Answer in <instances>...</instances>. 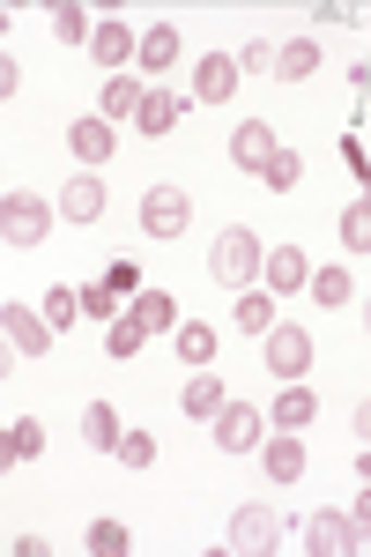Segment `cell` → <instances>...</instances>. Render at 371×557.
I'll return each mask as SVG.
<instances>
[{"instance_id": "cell-19", "label": "cell", "mask_w": 371, "mask_h": 557, "mask_svg": "<svg viewBox=\"0 0 371 557\" xmlns=\"http://www.w3.org/2000/svg\"><path fill=\"white\" fill-rule=\"evenodd\" d=\"M178 112H186V104H178L171 89H149V97H141V112H134V134H149V141H157V134L178 127Z\"/></svg>"}, {"instance_id": "cell-4", "label": "cell", "mask_w": 371, "mask_h": 557, "mask_svg": "<svg viewBox=\"0 0 371 557\" xmlns=\"http://www.w3.org/2000/svg\"><path fill=\"white\" fill-rule=\"evenodd\" d=\"M268 409H252V401H231V409H223V417H215V446H223V454H260V446H268Z\"/></svg>"}, {"instance_id": "cell-36", "label": "cell", "mask_w": 371, "mask_h": 557, "mask_svg": "<svg viewBox=\"0 0 371 557\" xmlns=\"http://www.w3.org/2000/svg\"><path fill=\"white\" fill-rule=\"evenodd\" d=\"M83 312H89V320H120V290H112V283L83 290Z\"/></svg>"}, {"instance_id": "cell-6", "label": "cell", "mask_w": 371, "mask_h": 557, "mask_svg": "<svg viewBox=\"0 0 371 557\" xmlns=\"http://www.w3.org/2000/svg\"><path fill=\"white\" fill-rule=\"evenodd\" d=\"M283 543V513H268V506H238L231 513V550L238 557H260Z\"/></svg>"}, {"instance_id": "cell-40", "label": "cell", "mask_w": 371, "mask_h": 557, "mask_svg": "<svg viewBox=\"0 0 371 557\" xmlns=\"http://www.w3.org/2000/svg\"><path fill=\"white\" fill-rule=\"evenodd\" d=\"M364 327H371V305H364Z\"/></svg>"}, {"instance_id": "cell-24", "label": "cell", "mask_w": 371, "mask_h": 557, "mask_svg": "<svg viewBox=\"0 0 371 557\" xmlns=\"http://www.w3.org/2000/svg\"><path fill=\"white\" fill-rule=\"evenodd\" d=\"M275 75H283V83H312V75H320V45H312V38H289L283 52H275Z\"/></svg>"}, {"instance_id": "cell-13", "label": "cell", "mask_w": 371, "mask_h": 557, "mask_svg": "<svg viewBox=\"0 0 371 557\" xmlns=\"http://www.w3.org/2000/svg\"><path fill=\"white\" fill-rule=\"evenodd\" d=\"M260 469L275 475V483H297V475H305V431H268Z\"/></svg>"}, {"instance_id": "cell-10", "label": "cell", "mask_w": 371, "mask_h": 557, "mask_svg": "<svg viewBox=\"0 0 371 557\" xmlns=\"http://www.w3.org/2000/svg\"><path fill=\"white\" fill-rule=\"evenodd\" d=\"M0 335L23 349V357H45V349H52V320L30 312V305H8V312H0Z\"/></svg>"}, {"instance_id": "cell-2", "label": "cell", "mask_w": 371, "mask_h": 557, "mask_svg": "<svg viewBox=\"0 0 371 557\" xmlns=\"http://www.w3.org/2000/svg\"><path fill=\"white\" fill-rule=\"evenodd\" d=\"M0 231H8V246H45V231H52V201H38V194H8L0 201Z\"/></svg>"}, {"instance_id": "cell-20", "label": "cell", "mask_w": 371, "mask_h": 557, "mask_svg": "<svg viewBox=\"0 0 371 557\" xmlns=\"http://www.w3.org/2000/svg\"><path fill=\"white\" fill-rule=\"evenodd\" d=\"M141 97H149V89H134V75H112V83H104V97H97V120H112V127H120V120H134V112H141Z\"/></svg>"}, {"instance_id": "cell-34", "label": "cell", "mask_w": 371, "mask_h": 557, "mask_svg": "<svg viewBox=\"0 0 371 557\" xmlns=\"http://www.w3.org/2000/svg\"><path fill=\"white\" fill-rule=\"evenodd\" d=\"M231 60H238V75H275V52H268L260 38H252V45H238Z\"/></svg>"}, {"instance_id": "cell-27", "label": "cell", "mask_w": 371, "mask_h": 557, "mask_svg": "<svg viewBox=\"0 0 371 557\" xmlns=\"http://www.w3.org/2000/svg\"><path fill=\"white\" fill-rule=\"evenodd\" d=\"M342 246H349V253H371V194L342 209Z\"/></svg>"}, {"instance_id": "cell-17", "label": "cell", "mask_w": 371, "mask_h": 557, "mask_svg": "<svg viewBox=\"0 0 371 557\" xmlns=\"http://www.w3.org/2000/svg\"><path fill=\"white\" fill-rule=\"evenodd\" d=\"M89 52H97V67H112V75H126V60H141V45H134V30H126V23H97Z\"/></svg>"}, {"instance_id": "cell-31", "label": "cell", "mask_w": 371, "mask_h": 557, "mask_svg": "<svg viewBox=\"0 0 371 557\" xmlns=\"http://www.w3.org/2000/svg\"><path fill=\"white\" fill-rule=\"evenodd\" d=\"M112 461H120V469H149V461H157V438H149V431H126L120 446H112Z\"/></svg>"}, {"instance_id": "cell-15", "label": "cell", "mask_w": 371, "mask_h": 557, "mask_svg": "<svg viewBox=\"0 0 371 557\" xmlns=\"http://www.w3.org/2000/svg\"><path fill=\"white\" fill-rule=\"evenodd\" d=\"M60 215H67V223H97V215H104V178L75 172L60 186Z\"/></svg>"}, {"instance_id": "cell-33", "label": "cell", "mask_w": 371, "mask_h": 557, "mask_svg": "<svg viewBox=\"0 0 371 557\" xmlns=\"http://www.w3.org/2000/svg\"><path fill=\"white\" fill-rule=\"evenodd\" d=\"M89 550L97 557H126V528L120 520H97V528H89Z\"/></svg>"}, {"instance_id": "cell-1", "label": "cell", "mask_w": 371, "mask_h": 557, "mask_svg": "<svg viewBox=\"0 0 371 557\" xmlns=\"http://www.w3.org/2000/svg\"><path fill=\"white\" fill-rule=\"evenodd\" d=\"M208 268H215V283H231V290H246L252 275L268 268V246L252 238L246 223H231V231H223V238L208 246Z\"/></svg>"}, {"instance_id": "cell-26", "label": "cell", "mask_w": 371, "mask_h": 557, "mask_svg": "<svg viewBox=\"0 0 371 557\" xmlns=\"http://www.w3.org/2000/svg\"><path fill=\"white\" fill-rule=\"evenodd\" d=\"M238 327L246 335H268L275 327V290H238Z\"/></svg>"}, {"instance_id": "cell-21", "label": "cell", "mask_w": 371, "mask_h": 557, "mask_svg": "<svg viewBox=\"0 0 371 557\" xmlns=\"http://www.w3.org/2000/svg\"><path fill=\"white\" fill-rule=\"evenodd\" d=\"M83 438H89V446H97V454H112V446H120V438H126L120 409H112V401H89V409H83Z\"/></svg>"}, {"instance_id": "cell-38", "label": "cell", "mask_w": 371, "mask_h": 557, "mask_svg": "<svg viewBox=\"0 0 371 557\" xmlns=\"http://www.w3.org/2000/svg\"><path fill=\"white\" fill-rule=\"evenodd\" d=\"M349 424H357V438H364V446H371V394H364V401H357V417H349Z\"/></svg>"}, {"instance_id": "cell-11", "label": "cell", "mask_w": 371, "mask_h": 557, "mask_svg": "<svg viewBox=\"0 0 371 557\" xmlns=\"http://www.w3.org/2000/svg\"><path fill=\"white\" fill-rule=\"evenodd\" d=\"M223 409H231L223 380H215V372H194V380H186V394H178V417H186V424H215Z\"/></svg>"}, {"instance_id": "cell-32", "label": "cell", "mask_w": 371, "mask_h": 557, "mask_svg": "<svg viewBox=\"0 0 371 557\" xmlns=\"http://www.w3.org/2000/svg\"><path fill=\"white\" fill-rule=\"evenodd\" d=\"M52 30H60V45H89L97 38V23H89L83 8H52Z\"/></svg>"}, {"instance_id": "cell-18", "label": "cell", "mask_w": 371, "mask_h": 557, "mask_svg": "<svg viewBox=\"0 0 371 557\" xmlns=\"http://www.w3.org/2000/svg\"><path fill=\"white\" fill-rule=\"evenodd\" d=\"M45 454V424L38 417H15V424L0 431V461H8V469H15V461H38Z\"/></svg>"}, {"instance_id": "cell-35", "label": "cell", "mask_w": 371, "mask_h": 557, "mask_svg": "<svg viewBox=\"0 0 371 557\" xmlns=\"http://www.w3.org/2000/svg\"><path fill=\"white\" fill-rule=\"evenodd\" d=\"M75 312H83V298H75V290H52V298H45V320H52V335H60V327H75Z\"/></svg>"}, {"instance_id": "cell-37", "label": "cell", "mask_w": 371, "mask_h": 557, "mask_svg": "<svg viewBox=\"0 0 371 557\" xmlns=\"http://www.w3.org/2000/svg\"><path fill=\"white\" fill-rule=\"evenodd\" d=\"M104 283H112L120 298H141V283H149V275H141L134 260H112V275H104Z\"/></svg>"}, {"instance_id": "cell-39", "label": "cell", "mask_w": 371, "mask_h": 557, "mask_svg": "<svg viewBox=\"0 0 371 557\" xmlns=\"http://www.w3.org/2000/svg\"><path fill=\"white\" fill-rule=\"evenodd\" d=\"M357 172H364V186H371V164H357Z\"/></svg>"}, {"instance_id": "cell-9", "label": "cell", "mask_w": 371, "mask_h": 557, "mask_svg": "<svg viewBox=\"0 0 371 557\" xmlns=\"http://www.w3.org/2000/svg\"><path fill=\"white\" fill-rule=\"evenodd\" d=\"M305 550L312 557H357V528H349V513H312L305 520Z\"/></svg>"}, {"instance_id": "cell-5", "label": "cell", "mask_w": 371, "mask_h": 557, "mask_svg": "<svg viewBox=\"0 0 371 557\" xmlns=\"http://www.w3.org/2000/svg\"><path fill=\"white\" fill-rule=\"evenodd\" d=\"M186 223H194L186 186H149V194H141V231H149V238H178Z\"/></svg>"}, {"instance_id": "cell-8", "label": "cell", "mask_w": 371, "mask_h": 557, "mask_svg": "<svg viewBox=\"0 0 371 557\" xmlns=\"http://www.w3.org/2000/svg\"><path fill=\"white\" fill-rule=\"evenodd\" d=\"M275 149H283V141L268 134V120H246V127H231V164H238L246 178L268 172V157H275Z\"/></svg>"}, {"instance_id": "cell-30", "label": "cell", "mask_w": 371, "mask_h": 557, "mask_svg": "<svg viewBox=\"0 0 371 557\" xmlns=\"http://www.w3.org/2000/svg\"><path fill=\"white\" fill-rule=\"evenodd\" d=\"M134 312L149 320V335H164V327H178V305H171L164 290H141V298H134Z\"/></svg>"}, {"instance_id": "cell-25", "label": "cell", "mask_w": 371, "mask_h": 557, "mask_svg": "<svg viewBox=\"0 0 371 557\" xmlns=\"http://www.w3.org/2000/svg\"><path fill=\"white\" fill-rule=\"evenodd\" d=\"M141 67H149V75H164V67H178V30H171V23H157V30H141Z\"/></svg>"}, {"instance_id": "cell-14", "label": "cell", "mask_w": 371, "mask_h": 557, "mask_svg": "<svg viewBox=\"0 0 371 557\" xmlns=\"http://www.w3.org/2000/svg\"><path fill=\"white\" fill-rule=\"evenodd\" d=\"M312 417H320V401H312V386L283 380V394L268 401V424H275V431H305V424H312Z\"/></svg>"}, {"instance_id": "cell-23", "label": "cell", "mask_w": 371, "mask_h": 557, "mask_svg": "<svg viewBox=\"0 0 371 557\" xmlns=\"http://www.w3.org/2000/svg\"><path fill=\"white\" fill-rule=\"evenodd\" d=\"M171 335H178V357H186V372H208V357H215V327H208V320H178Z\"/></svg>"}, {"instance_id": "cell-3", "label": "cell", "mask_w": 371, "mask_h": 557, "mask_svg": "<svg viewBox=\"0 0 371 557\" xmlns=\"http://www.w3.org/2000/svg\"><path fill=\"white\" fill-rule=\"evenodd\" d=\"M312 327H289V320H275V327H268V372H275V380H305V372H312Z\"/></svg>"}, {"instance_id": "cell-28", "label": "cell", "mask_w": 371, "mask_h": 557, "mask_svg": "<svg viewBox=\"0 0 371 557\" xmlns=\"http://www.w3.org/2000/svg\"><path fill=\"white\" fill-rule=\"evenodd\" d=\"M349 290H357V283H349L342 260H334V268H312V298H320V305H349Z\"/></svg>"}, {"instance_id": "cell-7", "label": "cell", "mask_w": 371, "mask_h": 557, "mask_svg": "<svg viewBox=\"0 0 371 557\" xmlns=\"http://www.w3.org/2000/svg\"><path fill=\"white\" fill-rule=\"evenodd\" d=\"M260 283H268L275 298H297V290H312V260H305V246H268V268H260Z\"/></svg>"}, {"instance_id": "cell-12", "label": "cell", "mask_w": 371, "mask_h": 557, "mask_svg": "<svg viewBox=\"0 0 371 557\" xmlns=\"http://www.w3.org/2000/svg\"><path fill=\"white\" fill-rule=\"evenodd\" d=\"M246 83V75H238V60H231V52H201V60H194V89H201V104H231V89Z\"/></svg>"}, {"instance_id": "cell-29", "label": "cell", "mask_w": 371, "mask_h": 557, "mask_svg": "<svg viewBox=\"0 0 371 557\" xmlns=\"http://www.w3.org/2000/svg\"><path fill=\"white\" fill-rule=\"evenodd\" d=\"M297 178H305V157H297V149H275V157H268V172H260V186H275V194H289Z\"/></svg>"}, {"instance_id": "cell-16", "label": "cell", "mask_w": 371, "mask_h": 557, "mask_svg": "<svg viewBox=\"0 0 371 557\" xmlns=\"http://www.w3.org/2000/svg\"><path fill=\"white\" fill-rule=\"evenodd\" d=\"M112 141H120V134H112V120H97V112L67 127V149H75L83 164H112Z\"/></svg>"}, {"instance_id": "cell-22", "label": "cell", "mask_w": 371, "mask_h": 557, "mask_svg": "<svg viewBox=\"0 0 371 557\" xmlns=\"http://www.w3.org/2000/svg\"><path fill=\"white\" fill-rule=\"evenodd\" d=\"M141 343H149V320H141V312H120V320L104 327V349H112L120 364H134V357H141Z\"/></svg>"}]
</instances>
